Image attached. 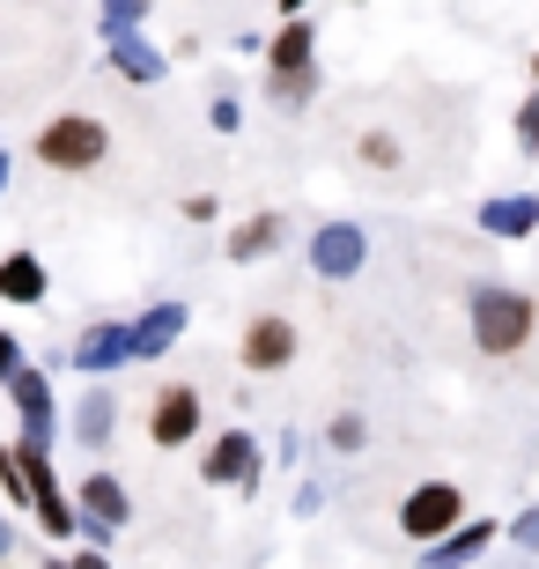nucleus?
Returning <instances> with one entry per match:
<instances>
[{
	"label": "nucleus",
	"instance_id": "1",
	"mask_svg": "<svg viewBox=\"0 0 539 569\" xmlns=\"http://www.w3.org/2000/svg\"><path fill=\"white\" fill-rule=\"evenodd\" d=\"M466 318H473V348H488V356H518L525 340H532V326H539V303L525 289L480 281V289L466 296Z\"/></svg>",
	"mask_w": 539,
	"mask_h": 569
},
{
	"label": "nucleus",
	"instance_id": "2",
	"mask_svg": "<svg viewBox=\"0 0 539 569\" xmlns=\"http://www.w3.org/2000/svg\"><path fill=\"white\" fill-rule=\"evenodd\" d=\"M30 156H38L44 170H60V178H82V170H97L111 156V133H104L97 111H60V119H44V127H38Z\"/></svg>",
	"mask_w": 539,
	"mask_h": 569
},
{
	"label": "nucleus",
	"instance_id": "3",
	"mask_svg": "<svg viewBox=\"0 0 539 569\" xmlns=\"http://www.w3.org/2000/svg\"><path fill=\"white\" fill-rule=\"evenodd\" d=\"M67 503H74V532H89V548H111L119 526H133V503H126L119 473H82V488Z\"/></svg>",
	"mask_w": 539,
	"mask_h": 569
},
{
	"label": "nucleus",
	"instance_id": "4",
	"mask_svg": "<svg viewBox=\"0 0 539 569\" xmlns=\"http://www.w3.org/2000/svg\"><path fill=\"white\" fill-rule=\"evenodd\" d=\"M451 526H466V488L458 481H421V488H407V503H399V532L407 540H443Z\"/></svg>",
	"mask_w": 539,
	"mask_h": 569
},
{
	"label": "nucleus",
	"instance_id": "5",
	"mask_svg": "<svg viewBox=\"0 0 539 569\" xmlns=\"http://www.w3.org/2000/svg\"><path fill=\"white\" fill-rule=\"evenodd\" d=\"M8 407H16V422H22V437H16V443H30V451H52V437H60V407H52V378L22 362L16 378H8Z\"/></svg>",
	"mask_w": 539,
	"mask_h": 569
},
{
	"label": "nucleus",
	"instance_id": "6",
	"mask_svg": "<svg viewBox=\"0 0 539 569\" xmlns=\"http://www.w3.org/2000/svg\"><path fill=\"white\" fill-rule=\"evenodd\" d=\"M259 473H267V451H259L251 429H222V437L208 443V459H200V481L244 488V496H259Z\"/></svg>",
	"mask_w": 539,
	"mask_h": 569
},
{
	"label": "nucleus",
	"instance_id": "7",
	"mask_svg": "<svg viewBox=\"0 0 539 569\" xmlns=\"http://www.w3.org/2000/svg\"><path fill=\"white\" fill-rule=\"evenodd\" d=\"M370 267V230H355V222H318L311 230V274L318 281H355Z\"/></svg>",
	"mask_w": 539,
	"mask_h": 569
},
{
	"label": "nucleus",
	"instance_id": "8",
	"mask_svg": "<svg viewBox=\"0 0 539 569\" xmlns=\"http://www.w3.org/2000/svg\"><path fill=\"white\" fill-rule=\"evenodd\" d=\"M192 437H200V392L192 385H163L148 400V443L156 451H186Z\"/></svg>",
	"mask_w": 539,
	"mask_h": 569
},
{
	"label": "nucleus",
	"instance_id": "9",
	"mask_svg": "<svg viewBox=\"0 0 539 569\" xmlns=\"http://www.w3.org/2000/svg\"><path fill=\"white\" fill-rule=\"evenodd\" d=\"M237 362H244V370H259V378L289 370V362H296V326H289L281 311L251 318V326H244V348H237Z\"/></svg>",
	"mask_w": 539,
	"mask_h": 569
},
{
	"label": "nucleus",
	"instance_id": "10",
	"mask_svg": "<svg viewBox=\"0 0 539 569\" xmlns=\"http://www.w3.org/2000/svg\"><path fill=\"white\" fill-rule=\"evenodd\" d=\"M186 340V303H148L133 326H126V362H156Z\"/></svg>",
	"mask_w": 539,
	"mask_h": 569
},
{
	"label": "nucleus",
	"instance_id": "11",
	"mask_svg": "<svg viewBox=\"0 0 539 569\" xmlns=\"http://www.w3.org/2000/svg\"><path fill=\"white\" fill-rule=\"evenodd\" d=\"M67 362H74L82 378H111V370L126 362V326H119V318H97V326H82V340L67 348Z\"/></svg>",
	"mask_w": 539,
	"mask_h": 569
},
{
	"label": "nucleus",
	"instance_id": "12",
	"mask_svg": "<svg viewBox=\"0 0 539 569\" xmlns=\"http://www.w3.org/2000/svg\"><path fill=\"white\" fill-rule=\"evenodd\" d=\"M111 44V67H119L126 82H141V89H156L170 74V52H156V44L141 38V30H119V38H104Z\"/></svg>",
	"mask_w": 539,
	"mask_h": 569
},
{
	"label": "nucleus",
	"instance_id": "13",
	"mask_svg": "<svg viewBox=\"0 0 539 569\" xmlns=\"http://www.w3.org/2000/svg\"><path fill=\"white\" fill-rule=\"evenodd\" d=\"M488 540H496V526H473V518H466V526H451L443 540H429V548H421V569H473Z\"/></svg>",
	"mask_w": 539,
	"mask_h": 569
},
{
	"label": "nucleus",
	"instance_id": "14",
	"mask_svg": "<svg viewBox=\"0 0 539 569\" xmlns=\"http://www.w3.org/2000/svg\"><path fill=\"white\" fill-rule=\"evenodd\" d=\"M480 230L488 237H532L539 230V192H496V200H480Z\"/></svg>",
	"mask_w": 539,
	"mask_h": 569
},
{
	"label": "nucleus",
	"instance_id": "15",
	"mask_svg": "<svg viewBox=\"0 0 539 569\" xmlns=\"http://www.w3.org/2000/svg\"><path fill=\"white\" fill-rule=\"evenodd\" d=\"M44 289H52V274H44V259L38 252H8L0 259V303H44Z\"/></svg>",
	"mask_w": 539,
	"mask_h": 569
},
{
	"label": "nucleus",
	"instance_id": "16",
	"mask_svg": "<svg viewBox=\"0 0 539 569\" xmlns=\"http://www.w3.org/2000/svg\"><path fill=\"white\" fill-rule=\"evenodd\" d=\"M111 429H119V400L97 385V392H82V407H74V443H82V451H104Z\"/></svg>",
	"mask_w": 539,
	"mask_h": 569
},
{
	"label": "nucleus",
	"instance_id": "17",
	"mask_svg": "<svg viewBox=\"0 0 539 569\" xmlns=\"http://www.w3.org/2000/svg\"><path fill=\"white\" fill-rule=\"evenodd\" d=\"M267 97H273L281 111L318 104V60H311V67H267Z\"/></svg>",
	"mask_w": 539,
	"mask_h": 569
},
{
	"label": "nucleus",
	"instance_id": "18",
	"mask_svg": "<svg viewBox=\"0 0 539 569\" xmlns=\"http://www.w3.org/2000/svg\"><path fill=\"white\" fill-rule=\"evenodd\" d=\"M259 52H267V67H311L318 60V30L303 16H289V22H281V38L259 44Z\"/></svg>",
	"mask_w": 539,
	"mask_h": 569
},
{
	"label": "nucleus",
	"instance_id": "19",
	"mask_svg": "<svg viewBox=\"0 0 539 569\" xmlns=\"http://www.w3.org/2000/svg\"><path fill=\"white\" fill-rule=\"evenodd\" d=\"M273 244H281V214H251L244 230L229 237V259H237V267H251V259H267Z\"/></svg>",
	"mask_w": 539,
	"mask_h": 569
},
{
	"label": "nucleus",
	"instance_id": "20",
	"mask_svg": "<svg viewBox=\"0 0 539 569\" xmlns=\"http://www.w3.org/2000/svg\"><path fill=\"white\" fill-rule=\"evenodd\" d=\"M355 156H362V163L370 170H399V141L385 127H370V133H355Z\"/></svg>",
	"mask_w": 539,
	"mask_h": 569
},
{
	"label": "nucleus",
	"instance_id": "21",
	"mask_svg": "<svg viewBox=\"0 0 539 569\" xmlns=\"http://www.w3.org/2000/svg\"><path fill=\"white\" fill-rule=\"evenodd\" d=\"M0 496L16 510H30V488H22V459H16V443H0Z\"/></svg>",
	"mask_w": 539,
	"mask_h": 569
},
{
	"label": "nucleus",
	"instance_id": "22",
	"mask_svg": "<svg viewBox=\"0 0 539 569\" xmlns=\"http://www.w3.org/2000/svg\"><path fill=\"white\" fill-rule=\"evenodd\" d=\"M326 443H332V451H362V443H370V422H362V415H332Z\"/></svg>",
	"mask_w": 539,
	"mask_h": 569
},
{
	"label": "nucleus",
	"instance_id": "23",
	"mask_svg": "<svg viewBox=\"0 0 539 569\" xmlns=\"http://www.w3.org/2000/svg\"><path fill=\"white\" fill-rule=\"evenodd\" d=\"M148 22V0H104V38H119V30H141Z\"/></svg>",
	"mask_w": 539,
	"mask_h": 569
},
{
	"label": "nucleus",
	"instance_id": "24",
	"mask_svg": "<svg viewBox=\"0 0 539 569\" xmlns=\"http://www.w3.org/2000/svg\"><path fill=\"white\" fill-rule=\"evenodd\" d=\"M518 148H525V156H539V89L518 104Z\"/></svg>",
	"mask_w": 539,
	"mask_h": 569
},
{
	"label": "nucleus",
	"instance_id": "25",
	"mask_svg": "<svg viewBox=\"0 0 539 569\" xmlns=\"http://www.w3.org/2000/svg\"><path fill=\"white\" fill-rule=\"evenodd\" d=\"M208 127L214 133H237V127H244V104H237V97H214V104H208Z\"/></svg>",
	"mask_w": 539,
	"mask_h": 569
},
{
	"label": "nucleus",
	"instance_id": "26",
	"mask_svg": "<svg viewBox=\"0 0 539 569\" xmlns=\"http://www.w3.org/2000/svg\"><path fill=\"white\" fill-rule=\"evenodd\" d=\"M178 208H186V222H214V214H222V200H214V192H186Z\"/></svg>",
	"mask_w": 539,
	"mask_h": 569
},
{
	"label": "nucleus",
	"instance_id": "27",
	"mask_svg": "<svg viewBox=\"0 0 539 569\" xmlns=\"http://www.w3.org/2000/svg\"><path fill=\"white\" fill-rule=\"evenodd\" d=\"M510 540H518V548H532V555H539V503H532V510H518V526H510Z\"/></svg>",
	"mask_w": 539,
	"mask_h": 569
},
{
	"label": "nucleus",
	"instance_id": "28",
	"mask_svg": "<svg viewBox=\"0 0 539 569\" xmlns=\"http://www.w3.org/2000/svg\"><path fill=\"white\" fill-rule=\"evenodd\" d=\"M16 370H22V340H16V333H0V385L16 378Z\"/></svg>",
	"mask_w": 539,
	"mask_h": 569
},
{
	"label": "nucleus",
	"instance_id": "29",
	"mask_svg": "<svg viewBox=\"0 0 539 569\" xmlns=\"http://www.w3.org/2000/svg\"><path fill=\"white\" fill-rule=\"evenodd\" d=\"M67 569H111V555L104 548H74V555H67Z\"/></svg>",
	"mask_w": 539,
	"mask_h": 569
},
{
	"label": "nucleus",
	"instance_id": "30",
	"mask_svg": "<svg viewBox=\"0 0 539 569\" xmlns=\"http://www.w3.org/2000/svg\"><path fill=\"white\" fill-rule=\"evenodd\" d=\"M16 555V526H8V510H0V562Z\"/></svg>",
	"mask_w": 539,
	"mask_h": 569
},
{
	"label": "nucleus",
	"instance_id": "31",
	"mask_svg": "<svg viewBox=\"0 0 539 569\" xmlns=\"http://www.w3.org/2000/svg\"><path fill=\"white\" fill-rule=\"evenodd\" d=\"M8 178H16V163H8V156H0V192H8Z\"/></svg>",
	"mask_w": 539,
	"mask_h": 569
},
{
	"label": "nucleus",
	"instance_id": "32",
	"mask_svg": "<svg viewBox=\"0 0 539 569\" xmlns=\"http://www.w3.org/2000/svg\"><path fill=\"white\" fill-rule=\"evenodd\" d=\"M281 8H289V16H303V8H311V0H281Z\"/></svg>",
	"mask_w": 539,
	"mask_h": 569
},
{
	"label": "nucleus",
	"instance_id": "33",
	"mask_svg": "<svg viewBox=\"0 0 539 569\" xmlns=\"http://www.w3.org/2000/svg\"><path fill=\"white\" fill-rule=\"evenodd\" d=\"M44 569H67V562H44Z\"/></svg>",
	"mask_w": 539,
	"mask_h": 569
},
{
	"label": "nucleus",
	"instance_id": "34",
	"mask_svg": "<svg viewBox=\"0 0 539 569\" xmlns=\"http://www.w3.org/2000/svg\"><path fill=\"white\" fill-rule=\"evenodd\" d=\"M532 74H539V60H532Z\"/></svg>",
	"mask_w": 539,
	"mask_h": 569
}]
</instances>
